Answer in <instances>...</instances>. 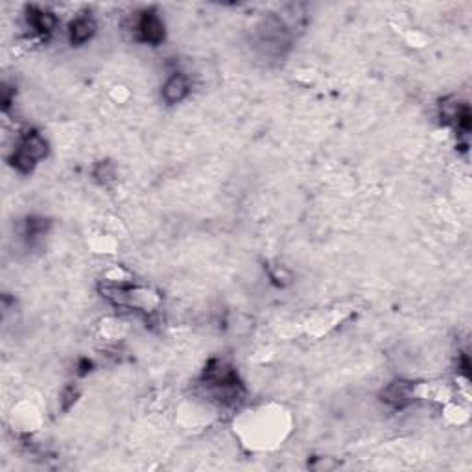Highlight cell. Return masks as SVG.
<instances>
[{
  "label": "cell",
  "instance_id": "obj_1",
  "mask_svg": "<svg viewBox=\"0 0 472 472\" xmlns=\"http://www.w3.org/2000/svg\"><path fill=\"white\" fill-rule=\"evenodd\" d=\"M138 36L144 42L150 45H159L164 39V24L159 18V15L153 12H146L138 21Z\"/></svg>",
  "mask_w": 472,
  "mask_h": 472
},
{
  "label": "cell",
  "instance_id": "obj_2",
  "mask_svg": "<svg viewBox=\"0 0 472 472\" xmlns=\"http://www.w3.org/2000/svg\"><path fill=\"white\" fill-rule=\"evenodd\" d=\"M413 399V384L404 382V380H397V382L389 384L388 388L384 389L382 401L389 404L395 410H402L406 408Z\"/></svg>",
  "mask_w": 472,
  "mask_h": 472
},
{
  "label": "cell",
  "instance_id": "obj_3",
  "mask_svg": "<svg viewBox=\"0 0 472 472\" xmlns=\"http://www.w3.org/2000/svg\"><path fill=\"white\" fill-rule=\"evenodd\" d=\"M188 92H190V84H188V78L181 72L172 74L166 79V84L162 85V98L166 103L183 102Z\"/></svg>",
  "mask_w": 472,
  "mask_h": 472
},
{
  "label": "cell",
  "instance_id": "obj_4",
  "mask_svg": "<svg viewBox=\"0 0 472 472\" xmlns=\"http://www.w3.org/2000/svg\"><path fill=\"white\" fill-rule=\"evenodd\" d=\"M17 150L26 153L34 162H37L47 157L48 142L39 135V133H26L23 140H21V146H18Z\"/></svg>",
  "mask_w": 472,
  "mask_h": 472
},
{
  "label": "cell",
  "instance_id": "obj_5",
  "mask_svg": "<svg viewBox=\"0 0 472 472\" xmlns=\"http://www.w3.org/2000/svg\"><path fill=\"white\" fill-rule=\"evenodd\" d=\"M96 26L90 17H78L71 24V41L72 45H84L92 37Z\"/></svg>",
  "mask_w": 472,
  "mask_h": 472
},
{
  "label": "cell",
  "instance_id": "obj_6",
  "mask_svg": "<svg viewBox=\"0 0 472 472\" xmlns=\"http://www.w3.org/2000/svg\"><path fill=\"white\" fill-rule=\"evenodd\" d=\"M30 23L39 34H50L55 28V17L50 12L42 10H30Z\"/></svg>",
  "mask_w": 472,
  "mask_h": 472
},
{
  "label": "cell",
  "instance_id": "obj_7",
  "mask_svg": "<svg viewBox=\"0 0 472 472\" xmlns=\"http://www.w3.org/2000/svg\"><path fill=\"white\" fill-rule=\"evenodd\" d=\"M95 175L102 181V183H108V181H111L114 177V166L111 162H100V164L96 166Z\"/></svg>",
  "mask_w": 472,
  "mask_h": 472
},
{
  "label": "cell",
  "instance_id": "obj_8",
  "mask_svg": "<svg viewBox=\"0 0 472 472\" xmlns=\"http://www.w3.org/2000/svg\"><path fill=\"white\" fill-rule=\"evenodd\" d=\"M76 399H78V389L69 386V388H65L63 395H61V408H63V410H69V408L76 402Z\"/></svg>",
  "mask_w": 472,
  "mask_h": 472
}]
</instances>
